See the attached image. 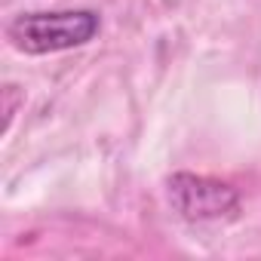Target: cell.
I'll list each match as a JSON object with an SVG mask.
<instances>
[{
	"label": "cell",
	"instance_id": "obj_2",
	"mask_svg": "<svg viewBox=\"0 0 261 261\" xmlns=\"http://www.w3.org/2000/svg\"><path fill=\"white\" fill-rule=\"evenodd\" d=\"M166 194L172 209L191 224L233 221L240 215V194L218 178L178 172L166 181Z\"/></svg>",
	"mask_w": 261,
	"mask_h": 261
},
{
	"label": "cell",
	"instance_id": "obj_1",
	"mask_svg": "<svg viewBox=\"0 0 261 261\" xmlns=\"http://www.w3.org/2000/svg\"><path fill=\"white\" fill-rule=\"evenodd\" d=\"M101 22L92 10H56V13H22L7 25V37L19 53L49 56L86 46L98 34Z\"/></svg>",
	"mask_w": 261,
	"mask_h": 261
}]
</instances>
